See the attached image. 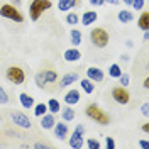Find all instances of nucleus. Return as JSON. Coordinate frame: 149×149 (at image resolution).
<instances>
[{
	"instance_id": "nucleus-1",
	"label": "nucleus",
	"mask_w": 149,
	"mask_h": 149,
	"mask_svg": "<svg viewBox=\"0 0 149 149\" xmlns=\"http://www.w3.org/2000/svg\"><path fill=\"white\" fill-rule=\"evenodd\" d=\"M85 113L90 120L97 122L100 125H110V115L105 110H102L97 103H88L86 109H85Z\"/></svg>"
},
{
	"instance_id": "nucleus-2",
	"label": "nucleus",
	"mask_w": 149,
	"mask_h": 149,
	"mask_svg": "<svg viewBox=\"0 0 149 149\" xmlns=\"http://www.w3.org/2000/svg\"><path fill=\"white\" fill-rule=\"evenodd\" d=\"M53 7V2L51 0H32L31 2V7H29V15L32 22H37L39 17Z\"/></svg>"
},
{
	"instance_id": "nucleus-3",
	"label": "nucleus",
	"mask_w": 149,
	"mask_h": 149,
	"mask_svg": "<svg viewBox=\"0 0 149 149\" xmlns=\"http://www.w3.org/2000/svg\"><path fill=\"white\" fill-rule=\"evenodd\" d=\"M5 78L14 85H22L26 81V71L20 65H10L5 68Z\"/></svg>"
},
{
	"instance_id": "nucleus-4",
	"label": "nucleus",
	"mask_w": 149,
	"mask_h": 149,
	"mask_svg": "<svg viewBox=\"0 0 149 149\" xmlns=\"http://www.w3.org/2000/svg\"><path fill=\"white\" fill-rule=\"evenodd\" d=\"M90 41L93 42V46L97 47H107L110 42V34L105 31L103 27H95L90 31Z\"/></svg>"
},
{
	"instance_id": "nucleus-5",
	"label": "nucleus",
	"mask_w": 149,
	"mask_h": 149,
	"mask_svg": "<svg viewBox=\"0 0 149 149\" xmlns=\"http://www.w3.org/2000/svg\"><path fill=\"white\" fill-rule=\"evenodd\" d=\"M0 15H2L3 19H9V20L19 22V24L24 22L22 12H20L15 5H12V3H2V5H0Z\"/></svg>"
},
{
	"instance_id": "nucleus-6",
	"label": "nucleus",
	"mask_w": 149,
	"mask_h": 149,
	"mask_svg": "<svg viewBox=\"0 0 149 149\" xmlns=\"http://www.w3.org/2000/svg\"><path fill=\"white\" fill-rule=\"evenodd\" d=\"M9 115H10V119H12V124H14L15 127L24 129V130L32 129V120L29 119L24 112H20V110H9Z\"/></svg>"
},
{
	"instance_id": "nucleus-7",
	"label": "nucleus",
	"mask_w": 149,
	"mask_h": 149,
	"mask_svg": "<svg viewBox=\"0 0 149 149\" xmlns=\"http://www.w3.org/2000/svg\"><path fill=\"white\" fill-rule=\"evenodd\" d=\"M42 73H44V80H46V88L47 92H54L58 90V78H59V74L56 71L54 68H51V66H47L46 70H42Z\"/></svg>"
},
{
	"instance_id": "nucleus-8",
	"label": "nucleus",
	"mask_w": 149,
	"mask_h": 149,
	"mask_svg": "<svg viewBox=\"0 0 149 149\" xmlns=\"http://www.w3.org/2000/svg\"><path fill=\"white\" fill-rule=\"evenodd\" d=\"M112 97H113L115 102L120 103V105H127L130 102L129 90H127V86H122V85H117V86L112 88Z\"/></svg>"
},
{
	"instance_id": "nucleus-9",
	"label": "nucleus",
	"mask_w": 149,
	"mask_h": 149,
	"mask_svg": "<svg viewBox=\"0 0 149 149\" xmlns=\"http://www.w3.org/2000/svg\"><path fill=\"white\" fill-rule=\"evenodd\" d=\"M83 134H85V127L81 124H78L74 130L71 132V137H70V148L73 149H81L83 148Z\"/></svg>"
},
{
	"instance_id": "nucleus-10",
	"label": "nucleus",
	"mask_w": 149,
	"mask_h": 149,
	"mask_svg": "<svg viewBox=\"0 0 149 149\" xmlns=\"http://www.w3.org/2000/svg\"><path fill=\"white\" fill-rule=\"evenodd\" d=\"M86 78H90L93 83H102L103 78H105V74L100 68H97V66H90V68H86Z\"/></svg>"
},
{
	"instance_id": "nucleus-11",
	"label": "nucleus",
	"mask_w": 149,
	"mask_h": 149,
	"mask_svg": "<svg viewBox=\"0 0 149 149\" xmlns=\"http://www.w3.org/2000/svg\"><path fill=\"white\" fill-rule=\"evenodd\" d=\"M53 130H54V136L59 141H65L66 137H68V132H70V129H68V124H66L65 120L56 122L54 127H53Z\"/></svg>"
},
{
	"instance_id": "nucleus-12",
	"label": "nucleus",
	"mask_w": 149,
	"mask_h": 149,
	"mask_svg": "<svg viewBox=\"0 0 149 149\" xmlns=\"http://www.w3.org/2000/svg\"><path fill=\"white\" fill-rule=\"evenodd\" d=\"M76 7H81V0H58V10L61 12H70Z\"/></svg>"
},
{
	"instance_id": "nucleus-13",
	"label": "nucleus",
	"mask_w": 149,
	"mask_h": 149,
	"mask_svg": "<svg viewBox=\"0 0 149 149\" xmlns=\"http://www.w3.org/2000/svg\"><path fill=\"white\" fill-rule=\"evenodd\" d=\"M80 78V74L76 73V71H71V73H66L59 81H58V88H66V86H70L71 83H74L76 80Z\"/></svg>"
},
{
	"instance_id": "nucleus-14",
	"label": "nucleus",
	"mask_w": 149,
	"mask_h": 149,
	"mask_svg": "<svg viewBox=\"0 0 149 149\" xmlns=\"http://www.w3.org/2000/svg\"><path fill=\"white\" fill-rule=\"evenodd\" d=\"M80 98H81V93L78 92V90H74V88H71L70 92H66L65 97H63L66 105H76V103L80 102Z\"/></svg>"
},
{
	"instance_id": "nucleus-15",
	"label": "nucleus",
	"mask_w": 149,
	"mask_h": 149,
	"mask_svg": "<svg viewBox=\"0 0 149 149\" xmlns=\"http://www.w3.org/2000/svg\"><path fill=\"white\" fill-rule=\"evenodd\" d=\"M41 119V127L42 129H46V130H49V129H53L54 127V124H56V117H54V113H44V115H41L39 117Z\"/></svg>"
},
{
	"instance_id": "nucleus-16",
	"label": "nucleus",
	"mask_w": 149,
	"mask_h": 149,
	"mask_svg": "<svg viewBox=\"0 0 149 149\" xmlns=\"http://www.w3.org/2000/svg\"><path fill=\"white\" fill-rule=\"evenodd\" d=\"M63 58H65V61H68V63H74V61H78L81 58V51L78 47H70V49L65 51V56Z\"/></svg>"
},
{
	"instance_id": "nucleus-17",
	"label": "nucleus",
	"mask_w": 149,
	"mask_h": 149,
	"mask_svg": "<svg viewBox=\"0 0 149 149\" xmlns=\"http://www.w3.org/2000/svg\"><path fill=\"white\" fill-rule=\"evenodd\" d=\"M97 19H98V14L95 10H86L83 12V17H80V22L83 26H92L93 22H97Z\"/></svg>"
},
{
	"instance_id": "nucleus-18",
	"label": "nucleus",
	"mask_w": 149,
	"mask_h": 149,
	"mask_svg": "<svg viewBox=\"0 0 149 149\" xmlns=\"http://www.w3.org/2000/svg\"><path fill=\"white\" fill-rule=\"evenodd\" d=\"M19 102H20V105H22L24 109H32V107H34V97H31L29 93L22 92L19 95Z\"/></svg>"
},
{
	"instance_id": "nucleus-19",
	"label": "nucleus",
	"mask_w": 149,
	"mask_h": 149,
	"mask_svg": "<svg viewBox=\"0 0 149 149\" xmlns=\"http://www.w3.org/2000/svg\"><path fill=\"white\" fill-rule=\"evenodd\" d=\"M81 39H83V36H81V31H80V29H71V31H70V42H71L74 47H78L81 44Z\"/></svg>"
},
{
	"instance_id": "nucleus-20",
	"label": "nucleus",
	"mask_w": 149,
	"mask_h": 149,
	"mask_svg": "<svg viewBox=\"0 0 149 149\" xmlns=\"http://www.w3.org/2000/svg\"><path fill=\"white\" fill-rule=\"evenodd\" d=\"M137 26H139L142 31H148L149 29V12L148 10H144V12L139 15V19H137Z\"/></svg>"
},
{
	"instance_id": "nucleus-21",
	"label": "nucleus",
	"mask_w": 149,
	"mask_h": 149,
	"mask_svg": "<svg viewBox=\"0 0 149 149\" xmlns=\"http://www.w3.org/2000/svg\"><path fill=\"white\" fill-rule=\"evenodd\" d=\"M74 110H73V105H68L66 109H61V117H63V120L65 122H71L74 119Z\"/></svg>"
},
{
	"instance_id": "nucleus-22",
	"label": "nucleus",
	"mask_w": 149,
	"mask_h": 149,
	"mask_svg": "<svg viewBox=\"0 0 149 149\" xmlns=\"http://www.w3.org/2000/svg\"><path fill=\"white\" fill-rule=\"evenodd\" d=\"M80 85H81L83 92H85V93H88V95L95 92V83H93V81L90 80V78H83V80L80 81Z\"/></svg>"
},
{
	"instance_id": "nucleus-23",
	"label": "nucleus",
	"mask_w": 149,
	"mask_h": 149,
	"mask_svg": "<svg viewBox=\"0 0 149 149\" xmlns=\"http://www.w3.org/2000/svg\"><path fill=\"white\" fill-rule=\"evenodd\" d=\"M119 20H120L122 24H129V22L134 20V14L130 10H120L119 12Z\"/></svg>"
},
{
	"instance_id": "nucleus-24",
	"label": "nucleus",
	"mask_w": 149,
	"mask_h": 149,
	"mask_svg": "<svg viewBox=\"0 0 149 149\" xmlns=\"http://www.w3.org/2000/svg\"><path fill=\"white\" fill-rule=\"evenodd\" d=\"M46 105H47V110L51 112V113H58V112L61 110V103L58 102L56 98H49V102Z\"/></svg>"
},
{
	"instance_id": "nucleus-25",
	"label": "nucleus",
	"mask_w": 149,
	"mask_h": 149,
	"mask_svg": "<svg viewBox=\"0 0 149 149\" xmlns=\"http://www.w3.org/2000/svg\"><path fill=\"white\" fill-rule=\"evenodd\" d=\"M122 74V68L119 63H113V65H110V68H109V76L110 78H119Z\"/></svg>"
},
{
	"instance_id": "nucleus-26",
	"label": "nucleus",
	"mask_w": 149,
	"mask_h": 149,
	"mask_svg": "<svg viewBox=\"0 0 149 149\" xmlns=\"http://www.w3.org/2000/svg\"><path fill=\"white\" fill-rule=\"evenodd\" d=\"M34 81H36L37 88H41V90H44V88H46V80H44V73H42V70L36 73V76H34Z\"/></svg>"
},
{
	"instance_id": "nucleus-27",
	"label": "nucleus",
	"mask_w": 149,
	"mask_h": 149,
	"mask_svg": "<svg viewBox=\"0 0 149 149\" xmlns=\"http://www.w3.org/2000/svg\"><path fill=\"white\" fill-rule=\"evenodd\" d=\"M65 20L70 24V26H76V24L80 22V14H76V12H71V10H70Z\"/></svg>"
},
{
	"instance_id": "nucleus-28",
	"label": "nucleus",
	"mask_w": 149,
	"mask_h": 149,
	"mask_svg": "<svg viewBox=\"0 0 149 149\" xmlns=\"http://www.w3.org/2000/svg\"><path fill=\"white\" fill-rule=\"evenodd\" d=\"M32 109H34V115L36 117H41V115H44L47 112V105L46 103H34Z\"/></svg>"
},
{
	"instance_id": "nucleus-29",
	"label": "nucleus",
	"mask_w": 149,
	"mask_h": 149,
	"mask_svg": "<svg viewBox=\"0 0 149 149\" xmlns=\"http://www.w3.org/2000/svg\"><path fill=\"white\" fill-rule=\"evenodd\" d=\"M9 102H10L9 93L5 92V88H2V86H0V105H7Z\"/></svg>"
},
{
	"instance_id": "nucleus-30",
	"label": "nucleus",
	"mask_w": 149,
	"mask_h": 149,
	"mask_svg": "<svg viewBox=\"0 0 149 149\" xmlns=\"http://www.w3.org/2000/svg\"><path fill=\"white\" fill-rule=\"evenodd\" d=\"M86 148L88 149H98L100 148V142H98V139H95V137H88V139H86Z\"/></svg>"
},
{
	"instance_id": "nucleus-31",
	"label": "nucleus",
	"mask_w": 149,
	"mask_h": 149,
	"mask_svg": "<svg viewBox=\"0 0 149 149\" xmlns=\"http://www.w3.org/2000/svg\"><path fill=\"white\" fill-rule=\"evenodd\" d=\"M32 148H36V149H49V148H53V144H51V142H46V141H37V142L32 144Z\"/></svg>"
},
{
	"instance_id": "nucleus-32",
	"label": "nucleus",
	"mask_w": 149,
	"mask_h": 149,
	"mask_svg": "<svg viewBox=\"0 0 149 149\" xmlns=\"http://www.w3.org/2000/svg\"><path fill=\"white\" fill-rule=\"evenodd\" d=\"M117 80H119V83H120L122 86H127V85L130 83V76H129L127 73H122L120 76L117 78Z\"/></svg>"
},
{
	"instance_id": "nucleus-33",
	"label": "nucleus",
	"mask_w": 149,
	"mask_h": 149,
	"mask_svg": "<svg viewBox=\"0 0 149 149\" xmlns=\"http://www.w3.org/2000/svg\"><path fill=\"white\" fill-rule=\"evenodd\" d=\"M144 3H146V0H132V7H134V10H142L144 9Z\"/></svg>"
},
{
	"instance_id": "nucleus-34",
	"label": "nucleus",
	"mask_w": 149,
	"mask_h": 149,
	"mask_svg": "<svg viewBox=\"0 0 149 149\" xmlns=\"http://www.w3.org/2000/svg\"><path fill=\"white\" fill-rule=\"evenodd\" d=\"M105 148L107 149H113L115 148V141H113V137H105Z\"/></svg>"
},
{
	"instance_id": "nucleus-35",
	"label": "nucleus",
	"mask_w": 149,
	"mask_h": 149,
	"mask_svg": "<svg viewBox=\"0 0 149 149\" xmlns=\"http://www.w3.org/2000/svg\"><path fill=\"white\" fill-rule=\"evenodd\" d=\"M141 113H142L144 117H148V115H149V105H148V102L142 103V107H141Z\"/></svg>"
},
{
	"instance_id": "nucleus-36",
	"label": "nucleus",
	"mask_w": 149,
	"mask_h": 149,
	"mask_svg": "<svg viewBox=\"0 0 149 149\" xmlns=\"http://www.w3.org/2000/svg\"><path fill=\"white\" fill-rule=\"evenodd\" d=\"M90 3H92V5H95V7H100V5H103V3H105V0H90Z\"/></svg>"
},
{
	"instance_id": "nucleus-37",
	"label": "nucleus",
	"mask_w": 149,
	"mask_h": 149,
	"mask_svg": "<svg viewBox=\"0 0 149 149\" xmlns=\"http://www.w3.org/2000/svg\"><path fill=\"white\" fill-rule=\"evenodd\" d=\"M139 146L142 149H148L149 148V142H148V141H139Z\"/></svg>"
},
{
	"instance_id": "nucleus-38",
	"label": "nucleus",
	"mask_w": 149,
	"mask_h": 149,
	"mask_svg": "<svg viewBox=\"0 0 149 149\" xmlns=\"http://www.w3.org/2000/svg\"><path fill=\"white\" fill-rule=\"evenodd\" d=\"M142 132H146V134H149V122H146V124H142Z\"/></svg>"
},
{
	"instance_id": "nucleus-39",
	"label": "nucleus",
	"mask_w": 149,
	"mask_h": 149,
	"mask_svg": "<svg viewBox=\"0 0 149 149\" xmlns=\"http://www.w3.org/2000/svg\"><path fill=\"white\" fill-rule=\"evenodd\" d=\"M105 2H109V3H112V5H119V3H122L120 0H105Z\"/></svg>"
},
{
	"instance_id": "nucleus-40",
	"label": "nucleus",
	"mask_w": 149,
	"mask_h": 149,
	"mask_svg": "<svg viewBox=\"0 0 149 149\" xmlns=\"http://www.w3.org/2000/svg\"><path fill=\"white\" fill-rule=\"evenodd\" d=\"M142 39H144V42H148V41H149V34H148V31H144V36H142Z\"/></svg>"
},
{
	"instance_id": "nucleus-41",
	"label": "nucleus",
	"mask_w": 149,
	"mask_h": 149,
	"mask_svg": "<svg viewBox=\"0 0 149 149\" xmlns=\"http://www.w3.org/2000/svg\"><path fill=\"white\" fill-rule=\"evenodd\" d=\"M120 61H129V56H127V54H122L120 56Z\"/></svg>"
},
{
	"instance_id": "nucleus-42",
	"label": "nucleus",
	"mask_w": 149,
	"mask_h": 149,
	"mask_svg": "<svg viewBox=\"0 0 149 149\" xmlns=\"http://www.w3.org/2000/svg\"><path fill=\"white\" fill-rule=\"evenodd\" d=\"M144 88H149V78L146 76V80H144Z\"/></svg>"
},
{
	"instance_id": "nucleus-43",
	"label": "nucleus",
	"mask_w": 149,
	"mask_h": 149,
	"mask_svg": "<svg viewBox=\"0 0 149 149\" xmlns=\"http://www.w3.org/2000/svg\"><path fill=\"white\" fill-rule=\"evenodd\" d=\"M10 2H14V5H20L22 3V0H10Z\"/></svg>"
},
{
	"instance_id": "nucleus-44",
	"label": "nucleus",
	"mask_w": 149,
	"mask_h": 149,
	"mask_svg": "<svg viewBox=\"0 0 149 149\" xmlns=\"http://www.w3.org/2000/svg\"><path fill=\"white\" fill-rule=\"evenodd\" d=\"M120 2H124L125 5H130V3H132V0H120Z\"/></svg>"
},
{
	"instance_id": "nucleus-45",
	"label": "nucleus",
	"mask_w": 149,
	"mask_h": 149,
	"mask_svg": "<svg viewBox=\"0 0 149 149\" xmlns=\"http://www.w3.org/2000/svg\"><path fill=\"white\" fill-rule=\"evenodd\" d=\"M2 122H3V119H2V115H0V124H2Z\"/></svg>"
}]
</instances>
